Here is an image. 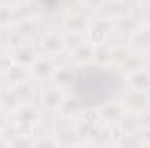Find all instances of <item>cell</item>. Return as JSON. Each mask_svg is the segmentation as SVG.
Listing matches in <instances>:
<instances>
[{"mask_svg":"<svg viewBox=\"0 0 150 148\" xmlns=\"http://www.w3.org/2000/svg\"><path fill=\"white\" fill-rule=\"evenodd\" d=\"M136 118H138V125H142L143 129H150V110L138 113Z\"/></svg>","mask_w":150,"mask_h":148,"instance_id":"cell-29","label":"cell"},{"mask_svg":"<svg viewBox=\"0 0 150 148\" xmlns=\"http://www.w3.org/2000/svg\"><path fill=\"white\" fill-rule=\"evenodd\" d=\"M131 42L138 49H149L150 47V28H147V30H138L133 35Z\"/></svg>","mask_w":150,"mask_h":148,"instance_id":"cell-17","label":"cell"},{"mask_svg":"<svg viewBox=\"0 0 150 148\" xmlns=\"http://www.w3.org/2000/svg\"><path fill=\"white\" fill-rule=\"evenodd\" d=\"M11 89H12V92L18 96L19 101H23V99H30V98L33 96V85H32L30 82L18 84V85H14V87H11Z\"/></svg>","mask_w":150,"mask_h":148,"instance_id":"cell-18","label":"cell"},{"mask_svg":"<svg viewBox=\"0 0 150 148\" xmlns=\"http://www.w3.org/2000/svg\"><path fill=\"white\" fill-rule=\"evenodd\" d=\"M28 68L25 66H19V65H14L11 70L5 72V80L14 87L18 84H23V82H28Z\"/></svg>","mask_w":150,"mask_h":148,"instance_id":"cell-10","label":"cell"},{"mask_svg":"<svg viewBox=\"0 0 150 148\" xmlns=\"http://www.w3.org/2000/svg\"><path fill=\"white\" fill-rule=\"evenodd\" d=\"M33 140L30 138V136H26V134H21V136H18L14 141H11L9 145L11 148H33Z\"/></svg>","mask_w":150,"mask_h":148,"instance_id":"cell-22","label":"cell"},{"mask_svg":"<svg viewBox=\"0 0 150 148\" xmlns=\"http://www.w3.org/2000/svg\"><path fill=\"white\" fill-rule=\"evenodd\" d=\"M124 110H129L134 115H138L142 111H147L149 110V96H147V92L131 91L129 94H126V98H124Z\"/></svg>","mask_w":150,"mask_h":148,"instance_id":"cell-2","label":"cell"},{"mask_svg":"<svg viewBox=\"0 0 150 148\" xmlns=\"http://www.w3.org/2000/svg\"><path fill=\"white\" fill-rule=\"evenodd\" d=\"M0 108L4 110V113H16L21 108V101L12 92V89H7L0 94Z\"/></svg>","mask_w":150,"mask_h":148,"instance_id":"cell-8","label":"cell"},{"mask_svg":"<svg viewBox=\"0 0 150 148\" xmlns=\"http://www.w3.org/2000/svg\"><path fill=\"white\" fill-rule=\"evenodd\" d=\"M33 148H59V141L54 138H42L33 143Z\"/></svg>","mask_w":150,"mask_h":148,"instance_id":"cell-25","label":"cell"},{"mask_svg":"<svg viewBox=\"0 0 150 148\" xmlns=\"http://www.w3.org/2000/svg\"><path fill=\"white\" fill-rule=\"evenodd\" d=\"M82 122H84V124H89V125L100 124V122H101L100 111L98 110H84L82 111Z\"/></svg>","mask_w":150,"mask_h":148,"instance_id":"cell-24","label":"cell"},{"mask_svg":"<svg viewBox=\"0 0 150 148\" xmlns=\"http://www.w3.org/2000/svg\"><path fill=\"white\" fill-rule=\"evenodd\" d=\"M52 78H54V82L59 84V85H70L75 80V70L74 68H68V66L59 68V70H56V73H54Z\"/></svg>","mask_w":150,"mask_h":148,"instance_id":"cell-14","label":"cell"},{"mask_svg":"<svg viewBox=\"0 0 150 148\" xmlns=\"http://www.w3.org/2000/svg\"><path fill=\"white\" fill-rule=\"evenodd\" d=\"M37 51L32 47V45H21V47H18L16 49V52H14V61H16V65H19V66H25V68H32V65L37 61Z\"/></svg>","mask_w":150,"mask_h":148,"instance_id":"cell-6","label":"cell"},{"mask_svg":"<svg viewBox=\"0 0 150 148\" xmlns=\"http://www.w3.org/2000/svg\"><path fill=\"white\" fill-rule=\"evenodd\" d=\"M108 148H122L120 145H112V147H108Z\"/></svg>","mask_w":150,"mask_h":148,"instance_id":"cell-35","label":"cell"},{"mask_svg":"<svg viewBox=\"0 0 150 148\" xmlns=\"http://www.w3.org/2000/svg\"><path fill=\"white\" fill-rule=\"evenodd\" d=\"M94 56V45L91 42H84L79 49H75L72 52V58H74L75 63H80V65H86L93 59Z\"/></svg>","mask_w":150,"mask_h":148,"instance_id":"cell-11","label":"cell"},{"mask_svg":"<svg viewBox=\"0 0 150 148\" xmlns=\"http://www.w3.org/2000/svg\"><path fill=\"white\" fill-rule=\"evenodd\" d=\"M103 7L107 9L108 16H120V18L129 16V4H126V2H119V4L112 2V4H107Z\"/></svg>","mask_w":150,"mask_h":148,"instance_id":"cell-16","label":"cell"},{"mask_svg":"<svg viewBox=\"0 0 150 148\" xmlns=\"http://www.w3.org/2000/svg\"><path fill=\"white\" fill-rule=\"evenodd\" d=\"M42 49L47 52V54H58L65 49V40L63 37H59L58 33H47L42 38Z\"/></svg>","mask_w":150,"mask_h":148,"instance_id":"cell-7","label":"cell"},{"mask_svg":"<svg viewBox=\"0 0 150 148\" xmlns=\"http://www.w3.org/2000/svg\"><path fill=\"white\" fill-rule=\"evenodd\" d=\"M93 59L98 65H107L112 59V49L108 45H105V44L94 45V56H93Z\"/></svg>","mask_w":150,"mask_h":148,"instance_id":"cell-15","label":"cell"},{"mask_svg":"<svg viewBox=\"0 0 150 148\" xmlns=\"http://www.w3.org/2000/svg\"><path fill=\"white\" fill-rule=\"evenodd\" d=\"M32 75L38 80H45V78H52L56 73V66L52 63L51 58H37V61L32 65Z\"/></svg>","mask_w":150,"mask_h":148,"instance_id":"cell-4","label":"cell"},{"mask_svg":"<svg viewBox=\"0 0 150 148\" xmlns=\"http://www.w3.org/2000/svg\"><path fill=\"white\" fill-rule=\"evenodd\" d=\"M4 54V45H0V56Z\"/></svg>","mask_w":150,"mask_h":148,"instance_id":"cell-36","label":"cell"},{"mask_svg":"<svg viewBox=\"0 0 150 148\" xmlns=\"http://www.w3.org/2000/svg\"><path fill=\"white\" fill-rule=\"evenodd\" d=\"M63 99H65V98H63L61 91L56 89V87H51V89H47V91L42 94V105H44L45 108H49V110H59Z\"/></svg>","mask_w":150,"mask_h":148,"instance_id":"cell-9","label":"cell"},{"mask_svg":"<svg viewBox=\"0 0 150 148\" xmlns=\"http://www.w3.org/2000/svg\"><path fill=\"white\" fill-rule=\"evenodd\" d=\"M77 148H94V147H91V145H87V143H84V145H79Z\"/></svg>","mask_w":150,"mask_h":148,"instance_id":"cell-34","label":"cell"},{"mask_svg":"<svg viewBox=\"0 0 150 148\" xmlns=\"http://www.w3.org/2000/svg\"><path fill=\"white\" fill-rule=\"evenodd\" d=\"M143 141H149L150 143V129H145V132H143Z\"/></svg>","mask_w":150,"mask_h":148,"instance_id":"cell-31","label":"cell"},{"mask_svg":"<svg viewBox=\"0 0 150 148\" xmlns=\"http://www.w3.org/2000/svg\"><path fill=\"white\" fill-rule=\"evenodd\" d=\"M0 148H11V145L5 143V141H0Z\"/></svg>","mask_w":150,"mask_h":148,"instance_id":"cell-33","label":"cell"},{"mask_svg":"<svg viewBox=\"0 0 150 148\" xmlns=\"http://www.w3.org/2000/svg\"><path fill=\"white\" fill-rule=\"evenodd\" d=\"M75 110H77V101H75L74 98H65L63 103H61V106H59L61 115L70 117V115H74L75 113Z\"/></svg>","mask_w":150,"mask_h":148,"instance_id":"cell-23","label":"cell"},{"mask_svg":"<svg viewBox=\"0 0 150 148\" xmlns=\"http://www.w3.org/2000/svg\"><path fill=\"white\" fill-rule=\"evenodd\" d=\"M67 26L72 28L74 33H79V35H80V32H84V30L89 28V21H87V18L82 16V14H72V16L68 18V21H67Z\"/></svg>","mask_w":150,"mask_h":148,"instance_id":"cell-13","label":"cell"},{"mask_svg":"<svg viewBox=\"0 0 150 148\" xmlns=\"http://www.w3.org/2000/svg\"><path fill=\"white\" fill-rule=\"evenodd\" d=\"M7 125H9V124H7L5 113H4V111H0V132H4V129H5Z\"/></svg>","mask_w":150,"mask_h":148,"instance_id":"cell-30","label":"cell"},{"mask_svg":"<svg viewBox=\"0 0 150 148\" xmlns=\"http://www.w3.org/2000/svg\"><path fill=\"white\" fill-rule=\"evenodd\" d=\"M124 115H126V110H124V106L119 105V103H108V105H105V106L100 110V118H101V122H105V125H108V127L119 125L120 120L124 118Z\"/></svg>","mask_w":150,"mask_h":148,"instance_id":"cell-3","label":"cell"},{"mask_svg":"<svg viewBox=\"0 0 150 148\" xmlns=\"http://www.w3.org/2000/svg\"><path fill=\"white\" fill-rule=\"evenodd\" d=\"M119 30H120L122 33H126V35H134V33L138 32V23H136V19L131 18V16L120 18V21H119Z\"/></svg>","mask_w":150,"mask_h":148,"instance_id":"cell-19","label":"cell"},{"mask_svg":"<svg viewBox=\"0 0 150 148\" xmlns=\"http://www.w3.org/2000/svg\"><path fill=\"white\" fill-rule=\"evenodd\" d=\"M127 82H129V87L133 91L147 92V91H150V72L149 70L134 72V73L127 75Z\"/></svg>","mask_w":150,"mask_h":148,"instance_id":"cell-5","label":"cell"},{"mask_svg":"<svg viewBox=\"0 0 150 148\" xmlns=\"http://www.w3.org/2000/svg\"><path fill=\"white\" fill-rule=\"evenodd\" d=\"M127 58H129V52L124 51V49H119V51H112V59H110V61H113V63L119 61V65L122 66V63H124Z\"/></svg>","mask_w":150,"mask_h":148,"instance_id":"cell-28","label":"cell"},{"mask_svg":"<svg viewBox=\"0 0 150 148\" xmlns=\"http://www.w3.org/2000/svg\"><path fill=\"white\" fill-rule=\"evenodd\" d=\"M145 18H147V21L150 23V7H147V9H145Z\"/></svg>","mask_w":150,"mask_h":148,"instance_id":"cell-32","label":"cell"},{"mask_svg":"<svg viewBox=\"0 0 150 148\" xmlns=\"http://www.w3.org/2000/svg\"><path fill=\"white\" fill-rule=\"evenodd\" d=\"M14 65H16V61H14V56H11V54H5V52L0 56V70H2V72H7V70H11Z\"/></svg>","mask_w":150,"mask_h":148,"instance_id":"cell-26","label":"cell"},{"mask_svg":"<svg viewBox=\"0 0 150 148\" xmlns=\"http://www.w3.org/2000/svg\"><path fill=\"white\" fill-rule=\"evenodd\" d=\"M122 70L127 75L140 72V70H145V59L138 54H129V58L122 63Z\"/></svg>","mask_w":150,"mask_h":148,"instance_id":"cell-12","label":"cell"},{"mask_svg":"<svg viewBox=\"0 0 150 148\" xmlns=\"http://www.w3.org/2000/svg\"><path fill=\"white\" fill-rule=\"evenodd\" d=\"M63 40H65V49H68L70 52H74L75 49H79L84 44V38L79 33H70L68 37H65Z\"/></svg>","mask_w":150,"mask_h":148,"instance_id":"cell-20","label":"cell"},{"mask_svg":"<svg viewBox=\"0 0 150 148\" xmlns=\"http://www.w3.org/2000/svg\"><path fill=\"white\" fill-rule=\"evenodd\" d=\"M16 118H18V129H19V132L21 134H26L28 136V132L35 127V124H37L38 120V111L33 108V106H30V105H25V106H21L19 110L16 111Z\"/></svg>","mask_w":150,"mask_h":148,"instance_id":"cell-1","label":"cell"},{"mask_svg":"<svg viewBox=\"0 0 150 148\" xmlns=\"http://www.w3.org/2000/svg\"><path fill=\"white\" fill-rule=\"evenodd\" d=\"M35 28H37V23H35L32 18H25V19H21L19 25H18V32H19L21 35H32V33L35 32Z\"/></svg>","mask_w":150,"mask_h":148,"instance_id":"cell-21","label":"cell"},{"mask_svg":"<svg viewBox=\"0 0 150 148\" xmlns=\"http://www.w3.org/2000/svg\"><path fill=\"white\" fill-rule=\"evenodd\" d=\"M11 18H12V9L7 7V5H0V28L9 25Z\"/></svg>","mask_w":150,"mask_h":148,"instance_id":"cell-27","label":"cell"}]
</instances>
